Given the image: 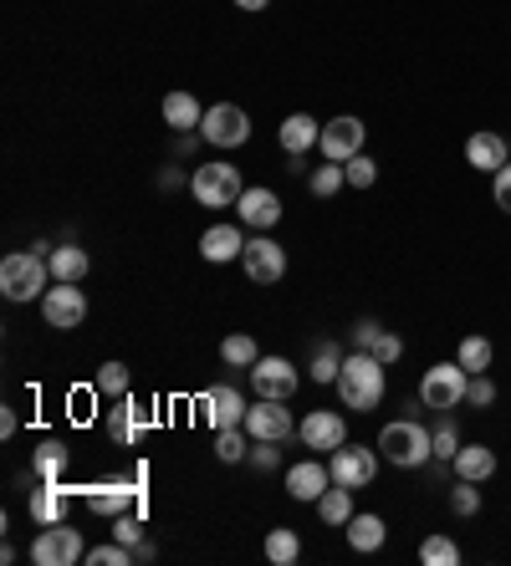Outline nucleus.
Here are the masks:
<instances>
[{
    "label": "nucleus",
    "mask_w": 511,
    "mask_h": 566,
    "mask_svg": "<svg viewBox=\"0 0 511 566\" xmlns=\"http://www.w3.org/2000/svg\"><path fill=\"white\" fill-rule=\"evenodd\" d=\"M337 403L353 413H374L378 403H384V388H389V368L378 363L374 353H358L353 347L348 357H343V373H337Z\"/></svg>",
    "instance_id": "nucleus-1"
},
{
    "label": "nucleus",
    "mask_w": 511,
    "mask_h": 566,
    "mask_svg": "<svg viewBox=\"0 0 511 566\" xmlns=\"http://www.w3.org/2000/svg\"><path fill=\"white\" fill-rule=\"evenodd\" d=\"M52 286V261L31 245V251H11L0 261V296L6 302H41Z\"/></svg>",
    "instance_id": "nucleus-2"
},
{
    "label": "nucleus",
    "mask_w": 511,
    "mask_h": 566,
    "mask_svg": "<svg viewBox=\"0 0 511 566\" xmlns=\"http://www.w3.org/2000/svg\"><path fill=\"white\" fill-rule=\"evenodd\" d=\"M378 454L394 464V470H419V464L435 460V439L425 423L415 419H394L378 429Z\"/></svg>",
    "instance_id": "nucleus-3"
},
{
    "label": "nucleus",
    "mask_w": 511,
    "mask_h": 566,
    "mask_svg": "<svg viewBox=\"0 0 511 566\" xmlns=\"http://www.w3.org/2000/svg\"><path fill=\"white\" fill-rule=\"evenodd\" d=\"M189 195H195L200 210H230V205L246 195V179H241L236 164L210 158V164H195V174H189Z\"/></svg>",
    "instance_id": "nucleus-4"
},
{
    "label": "nucleus",
    "mask_w": 511,
    "mask_h": 566,
    "mask_svg": "<svg viewBox=\"0 0 511 566\" xmlns=\"http://www.w3.org/2000/svg\"><path fill=\"white\" fill-rule=\"evenodd\" d=\"M466 388H471V373L460 368V363H435V368H425V378H419V403L435 413H450L466 403Z\"/></svg>",
    "instance_id": "nucleus-5"
},
{
    "label": "nucleus",
    "mask_w": 511,
    "mask_h": 566,
    "mask_svg": "<svg viewBox=\"0 0 511 566\" xmlns=\"http://www.w3.org/2000/svg\"><path fill=\"white\" fill-rule=\"evenodd\" d=\"M378 444H337L333 454H327V470H333V485H348V490H364L374 485L378 474Z\"/></svg>",
    "instance_id": "nucleus-6"
},
{
    "label": "nucleus",
    "mask_w": 511,
    "mask_h": 566,
    "mask_svg": "<svg viewBox=\"0 0 511 566\" xmlns=\"http://www.w3.org/2000/svg\"><path fill=\"white\" fill-rule=\"evenodd\" d=\"M41 322L56 327V332H77L82 322H87V296H82V286H72V281H52L46 296H41Z\"/></svg>",
    "instance_id": "nucleus-7"
},
{
    "label": "nucleus",
    "mask_w": 511,
    "mask_h": 566,
    "mask_svg": "<svg viewBox=\"0 0 511 566\" xmlns=\"http://www.w3.org/2000/svg\"><path fill=\"white\" fill-rule=\"evenodd\" d=\"M82 556H87V546H82V531H72L67 521L41 526V536L31 541V562H36V566H77Z\"/></svg>",
    "instance_id": "nucleus-8"
},
{
    "label": "nucleus",
    "mask_w": 511,
    "mask_h": 566,
    "mask_svg": "<svg viewBox=\"0 0 511 566\" xmlns=\"http://www.w3.org/2000/svg\"><path fill=\"white\" fill-rule=\"evenodd\" d=\"M200 138L210 148H241L251 138V113L236 103H216L205 107V123H200Z\"/></svg>",
    "instance_id": "nucleus-9"
},
{
    "label": "nucleus",
    "mask_w": 511,
    "mask_h": 566,
    "mask_svg": "<svg viewBox=\"0 0 511 566\" xmlns=\"http://www.w3.org/2000/svg\"><path fill=\"white\" fill-rule=\"evenodd\" d=\"M364 138H368V123H364V118H353V113H337V118L323 123L317 154L333 158V164H348V158L364 154Z\"/></svg>",
    "instance_id": "nucleus-10"
},
{
    "label": "nucleus",
    "mask_w": 511,
    "mask_h": 566,
    "mask_svg": "<svg viewBox=\"0 0 511 566\" xmlns=\"http://www.w3.org/2000/svg\"><path fill=\"white\" fill-rule=\"evenodd\" d=\"M241 271L255 281V286H277V281L286 276V251L267 235V230H255L241 251Z\"/></svg>",
    "instance_id": "nucleus-11"
},
{
    "label": "nucleus",
    "mask_w": 511,
    "mask_h": 566,
    "mask_svg": "<svg viewBox=\"0 0 511 566\" xmlns=\"http://www.w3.org/2000/svg\"><path fill=\"white\" fill-rule=\"evenodd\" d=\"M251 388H255V398H282V403H286V398L302 388V373H296V363H292V357H282V353L255 357Z\"/></svg>",
    "instance_id": "nucleus-12"
},
{
    "label": "nucleus",
    "mask_w": 511,
    "mask_h": 566,
    "mask_svg": "<svg viewBox=\"0 0 511 566\" xmlns=\"http://www.w3.org/2000/svg\"><path fill=\"white\" fill-rule=\"evenodd\" d=\"M87 511H93V515L144 511V515H148V501L138 495L134 474H113V480H103V485H87Z\"/></svg>",
    "instance_id": "nucleus-13"
},
{
    "label": "nucleus",
    "mask_w": 511,
    "mask_h": 566,
    "mask_svg": "<svg viewBox=\"0 0 511 566\" xmlns=\"http://www.w3.org/2000/svg\"><path fill=\"white\" fill-rule=\"evenodd\" d=\"M200 413L210 429H236V423H246V413H251V403L241 398V388L236 382H210L200 394Z\"/></svg>",
    "instance_id": "nucleus-14"
},
{
    "label": "nucleus",
    "mask_w": 511,
    "mask_h": 566,
    "mask_svg": "<svg viewBox=\"0 0 511 566\" xmlns=\"http://www.w3.org/2000/svg\"><path fill=\"white\" fill-rule=\"evenodd\" d=\"M296 439H302L312 454H333L337 444H348V419L337 409H312L307 419L296 423Z\"/></svg>",
    "instance_id": "nucleus-15"
},
{
    "label": "nucleus",
    "mask_w": 511,
    "mask_h": 566,
    "mask_svg": "<svg viewBox=\"0 0 511 566\" xmlns=\"http://www.w3.org/2000/svg\"><path fill=\"white\" fill-rule=\"evenodd\" d=\"M246 434H251V439H277V444H286V439L296 434V419H292V409H286L282 398H255L251 413H246Z\"/></svg>",
    "instance_id": "nucleus-16"
},
{
    "label": "nucleus",
    "mask_w": 511,
    "mask_h": 566,
    "mask_svg": "<svg viewBox=\"0 0 511 566\" xmlns=\"http://www.w3.org/2000/svg\"><path fill=\"white\" fill-rule=\"evenodd\" d=\"M67 501H72L67 480H36V490L27 495V511L36 526H56V521H67Z\"/></svg>",
    "instance_id": "nucleus-17"
},
{
    "label": "nucleus",
    "mask_w": 511,
    "mask_h": 566,
    "mask_svg": "<svg viewBox=\"0 0 511 566\" xmlns=\"http://www.w3.org/2000/svg\"><path fill=\"white\" fill-rule=\"evenodd\" d=\"M148 429H154V413H148L134 394L118 398V403L108 409V434L118 439V444H138V439H144Z\"/></svg>",
    "instance_id": "nucleus-18"
},
{
    "label": "nucleus",
    "mask_w": 511,
    "mask_h": 566,
    "mask_svg": "<svg viewBox=\"0 0 511 566\" xmlns=\"http://www.w3.org/2000/svg\"><path fill=\"white\" fill-rule=\"evenodd\" d=\"M236 220H241L246 230H271V224L282 220V199L261 185H246V195L236 199Z\"/></svg>",
    "instance_id": "nucleus-19"
},
{
    "label": "nucleus",
    "mask_w": 511,
    "mask_h": 566,
    "mask_svg": "<svg viewBox=\"0 0 511 566\" xmlns=\"http://www.w3.org/2000/svg\"><path fill=\"white\" fill-rule=\"evenodd\" d=\"M327 485H333V470H327L317 454H312V460H296L292 470H286V495H292V501L317 505V495H323Z\"/></svg>",
    "instance_id": "nucleus-20"
},
{
    "label": "nucleus",
    "mask_w": 511,
    "mask_h": 566,
    "mask_svg": "<svg viewBox=\"0 0 511 566\" xmlns=\"http://www.w3.org/2000/svg\"><path fill=\"white\" fill-rule=\"evenodd\" d=\"M353 347H358V353H374L384 368L404 357V337H399V332H389V327H378L374 316H364V322L353 327Z\"/></svg>",
    "instance_id": "nucleus-21"
},
{
    "label": "nucleus",
    "mask_w": 511,
    "mask_h": 566,
    "mask_svg": "<svg viewBox=\"0 0 511 566\" xmlns=\"http://www.w3.org/2000/svg\"><path fill=\"white\" fill-rule=\"evenodd\" d=\"M241 251H246V230H241V224H210V230L200 235V255L210 265L241 261Z\"/></svg>",
    "instance_id": "nucleus-22"
},
{
    "label": "nucleus",
    "mask_w": 511,
    "mask_h": 566,
    "mask_svg": "<svg viewBox=\"0 0 511 566\" xmlns=\"http://www.w3.org/2000/svg\"><path fill=\"white\" fill-rule=\"evenodd\" d=\"M317 138H323V123L312 118V113H292V118H282V128H277V144H282L286 158H302L307 148H317Z\"/></svg>",
    "instance_id": "nucleus-23"
},
{
    "label": "nucleus",
    "mask_w": 511,
    "mask_h": 566,
    "mask_svg": "<svg viewBox=\"0 0 511 566\" xmlns=\"http://www.w3.org/2000/svg\"><path fill=\"white\" fill-rule=\"evenodd\" d=\"M466 164H471L476 174H497L501 164H511V148L501 133H471L466 138Z\"/></svg>",
    "instance_id": "nucleus-24"
},
{
    "label": "nucleus",
    "mask_w": 511,
    "mask_h": 566,
    "mask_svg": "<svg viewBox=\"0 0 511 566\" xmlns=\"http://www.w3.org/2000/svg\"><path fill=\"white\" fill-rule=\"evenodd\" d=\"M497 449L491 444H460V454L450 460V470H456V480H476V485H486L491 474H497Z\"/></svg>",
    "instance_id": "nucleus-25"
},
{
    "label": "nucleus",
    "mask_w": 511,
    "mask_h": 566,
    "mask_svg": "<svg viewBox=\"0 0 511 566\" xmlns=\"http://www.w3.org/2000/svg\"><path fill=\"white\" fill-rule=\"evenodd\" d=\"M348 546L353 552H384V541H389V526H384V515H374V511H353V521L348 526Z\"/></svg>",
    "instance_id": "nucleus-26"
},
{
    "label": "nucleus",
    "mask_w": 511,
    "mask_h": 566,
    "mask_svg": "<svg viewBox=\"0 0 511 566\" xmlns=\"http://www.w3.org/2000/svg\"><path fill=\"white\" fill-rule=\"evenodd\" d=\"M164 123H169L175 133H195L205 123V107L195 103V93L175 87V93H164Z\"/></svg>",
    "instance_id": "nucleus-27"
},
{
    "label": "nucleus",
    "mask_w": 511,
    "mask_h": 566,
    "mask_svg": "<svg viewBox=\"0 0 511 566\" xmlns=\"http://www.w3.org/2000/svg\"><path fill=\"white\" fill-rule=\"evenodd\" d=\"M46 261H52V281H72V286H82V276H87V271H93V261H87V251H82V245H52V255H46Z\"/></svg>",
    "instance_id": "nucleus-28"
},
{
    "label": "nucleus",
    "mask_w": 511,
    "mask_h": 566,
    "mask_svg": "<svg viewBox=\"0 0 511 566\" xmlns=\"http://www.w3.org/2000/svg\"><path fill=\"white\" fill-rule=\"evenodd\" d=\"M267 562L271 566H296L302 562V536H296L292 526L267 531Z\"/></svg>",
    "instance_id": "nucleus-29"
},
{
    "label": "nucleus",
    "mask_w": 511,
    "mask_h": 566,
    "mask_svg": "<svg viewBox=\"0 0 511 566\" xmlns=\"http://www.w3.org/2000/svg\"><path fill=\"white\" fill-rule=\"evenodd\" d=\"M317 515H323L327 526H348L353 521V490L348 485H327L317 495Z\"/></svg>",
    "instance_id": "nucleus-30"
},
{
    "label": "nucleus",
    "mask_w": 511,
    "mask_h": 566,
    "mask_svg": "<svg viewBox=\"0 0 511 566\" xmlns=\"http://www.w3.org/2000/svg\"><path fill=\"white\" fill-rule=\"evenodd\" d=\"M97 398H108V403H118V398H128V388H134V378H128V363H103L93 378Z\"/></svg>",
    "instance_id": "nucleus-31"
},
{
    "label": "nucleus",
    "mask_w": 511,
    "mask_h": 566,
    "mask_svg": "<svg viewBox=\"0 0 511 566\" xmlns=\"http://www.w3.org/2000/svg\"><path fill=\"white\" fill-rule=\"evenodd\" d=\"M216 460L220 464L251 460V434H246V423H236V429H216Z\"/></svg>",
    "instance_id": "nucleus-32"
},
{
    "label": "nucleus",
    "mask_w": 511,
    "mask_h": 566,
    "mask_svg": "<svg viewBox=\"0 0 511 566\" xmlns=\"http://www.w3.org/2000/svg\"><path fill=\"white\" fill-rule=\"evenodd\" d=\"M62 470H67V449L56 444V439H41L36 454H31V474L36 480H62Z\"/></svg>",
    "instance_id": "nucleus-33"
},
{
    "label": "nucleus",
    "mask_w": 511,
    "mask_h": 566,
    "mask_svg": "<svg viewBox=\"0 0 511 566\" xmlns=\"http://www.w3.org/2000/svg\"><path fill=\"white\" fill-rule=\"evenodd\" d=\"M456 363H460L466 373H491V363H497V347L486 343V337H460Z\"/></svg>",
    "instance_id": "nucleus-34"
},
{
    "label": "nucleus",
    "mask_w": 511,
    "mask_h": 566,
    "mask_svg": "<svg viewBox=\"0 0 511 566\" xmlns=\"http://www.w3.org/2000/svg\"><path fill=\"white\" fill-rule=\"evenodd\" d=\"M307 189L317 199H333L337 189H348V174H343V164H333V158H323V164H317V169L307 174Z\"/></svg>",
    "instance_id": "nucleus-35"
},
{
    "label": "nucleus",
    "mask_w": 511,
    "mask_h": 566,
    "mask_svg": "<svg viewBox=\"0 0 511 566\" xmlns=\"http://www.w3.org/2000/svg\"><path fill=\"white\" fill-rule=\"evenodd\" d=\"M419 562H425V566H460V546L450 536H440V531H435V536L419 541Z\"/></svg>",
    "instance_id": "nucleus-36"
},
{
    "label": "nucleus",
    "mask_w": 511,
    "mask_h": 566,
    "mask_svg": "<svg viewBox=\"0 0 511 566\" xmlns=\"http://www.w3.org/2000/svg\"><path fill=\"white\" fill-rule=\"evenodd\" d=\"M445 501H450V515L471 521V515H481V485H476V480H456Z\"/></svg>",
    "instance_id": "nucleus-37"
},
{
    "label": "nucleus",
    "mask_w": 511,
    "mask_h": 566,
    "mask_svg": "<svg viewBox=\"0 0 511 566\" xmlns=\"http://www.w3.org/2000/svg\"><path fill=\"white\" fill-rule=\"evenodd\" d=\"M343 357H348V353H343V347H337V343H317V353H312V378H317V382H337V373H343Z\"/></svg>",
    "instance_id": "nucleus-38"
},
{
    "label": "nucleus",
    "mask_w": 511,
    "mask_h": 566,
    "mask_svg": "<svg viewBox=\"0 0 511 566\" xmlns=\"http://www.w3.org/2000/svg\"><path fill=\"white\" fill-rule=\"evenodd\" d=\"M220 357H226L230 368H255V357H261V347H255V337L236 332V337H226V343H220Z\"/></svg>",
    "instance_id": "nucleus-39"
},
{
    "label": "nucleus",
    "mask_w": 511,
    "mask_h": 566,
    "mask_svg": "<svg viewBox=\"0 0 511 566\" xmlns=\"http://www.w3.org/2000/svg\"><path fill=\"white\" fill-rule=\"evenodd\" d=\"M430 439H435V460H456V454H460V444H466L450 413H440V423H435V429H430Z\"/></svg>",
    "instance_id": "nucleus-40"
},
{
    "label": "nucleus",
    "mask_w": 511,
    "mask_h": 566,
    "mask_svg": "<svg viewBox=\"0 0 511 566\" xmlns=\"http://www.w3.org/2000/svg\"><path fill=\"white\" fill-rule=\"evenodd\" d=\"M491 403H497V378H491V373H471V388H466V409L486 413Z\"/></svg>",
    "instance_id": "nucleus-41"
},
{
    "label": "nucleus",
    "mask_w": 511,
    "mask_h": 566,
    "mask_svg": "<svg viewBox=\"0 0 511 566\" xmlns=\"http://www.w3.org/2000/svg\"><path fill=\"white\" fill-rule=\"evenodd\" d=\"M113 541H123V546L134 552L138 541H144V511H123V515H113Z\"/></svg>",
    "instance_id": "nucleus-42"
},
{
    "label": "nucleus",
    "mask_w": 511,
    "mask_h": 566,
    "mask_svg": "<svg viewBox=\"0 0 511 566\" xmlns=\"http://www.w3.org/2000/svg\"><path fill=\"white\" fill-rule=\"evenodd\" d=\"M343 174H348V189H374L378 185V164L368 154L348 158V164H343Z\"/></svg>",
    "instance_id": "nucleus-43"
},
{
    "label": "nucleus",
    "mask_w": 511,
    "mask_h": 566,
    "mask_svg": "<svg viewBox=\"0 0 511 566\" xmlns=\"http://www.w3.org/2000/svg\"><path fill=\"white\" fill-rule=\"evenodd\" d=\"M82 562L87 566H134V552H128L123 541H108V546H93Z\"/></svg>",
    "instance_id": "nucleus-44"
},
{
    "label": "nucleus",
    "mask_w": 511,
    "mask_h": 566,
    "mask_svg": "<svg viewBox=\"0 0 511 566\" xmlns=\"http://www.w3.org/2000/svg\"><path fill=\"white\" fill-rule=\"evenodd\" d=\"M277 460H282V444H277V439H251V464L255 470H277Z\"/></svg>",
    "instance_id": "nucleus-45"
},
{
    "label": "nucleus",
    "mask_w": 511,
    "mask_h": 566,
    "mask_svg": "<svg viewBox=\"0 0 511 566\" xmlns=\"http://www.w3.org/2000/svg\"><path fill=\"white\" fill-rule=\"evenodd\" d=\"M491 199H497L501 214H511V164H501V169L491 174Z\"/></svg>",
    "instance_id": "nucleus-46"
},
{
    "label": "nucleus",
    "mask_w": 511,
    "mask_h": 566,
    "mask_svg": "<svg viewBox=\"0 0 511 566\" xmlns=\"http://www.w3.org/2000/svg\"><path fill=\"white\" fill-rule=\"evenodd\" d=\"M15 423H21V419H15V409H0V439H11Z\"/></svg>",
    "instance_id": "nucleus-47"
},
{
    "label": "nucleus",
    "mask_w": 511,
    "mask_h": 566,
    "mask_svg": "<svg viewBox=\"0 0 511 566\" xmlns=\"http://www.w3.org/2000/svg\"><path fill=\"white\" fill-rule=\"evenodd\" d=\"M134 562H154V541H138V546H134Z\"/></svg>",
    "instance_id": "nucleus-48"
},
{
    "label": "nucleus",
    "mask_w": 511,
    "mask_h": 566,
    "mask_svg": "<svg viewBox=\"0 0 511 566\" xmlns=\"http://www.w3.org/2000/svg\"><path fill=\"white\" fill-rule=\"evenodd\" d=\"M236 6H241V11H267L271 0H236Z\"/></svg>",
    "instance_id": "nucleus-49"
}]
</instances>
